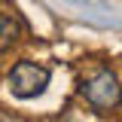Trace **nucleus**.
<instances>
[{"mask_svg":"<svg viewBox=\"0 0 122 122\" xmlns=\"http://www.w3.org/2000/svg\"><path fill=\"white\" fill-rule=\"evenodd\" d=\"M46 86H49V70L34 61H18L9 73V89L18 98H37L46 92Z\"/></svg>","mask_w":122,"mask_h":122,"instance_id":"1","label":"nucleus"},{"mask_svg":"<svg viewBox=\"0 0 122 122\" xmlns=\"http://www.w3.org/2000/svg\"><path fill=\"white\" fill-rule=\"evenodd\" d=\"M82 98L98 110H113V107L122 104V86L110 70H101L98 76H92L82 86Z\"/></svg>","mask_w":122,"mask_h":122,"instance_id":"2","label":"nucleus"},{"mask_svg":"<svg viewBox=\"0 0 122 122\" xmlns=\"http://www.w3.org/2000/svg\"><path fill=\"white\" fill-rule=\"evenodd\" d=\"M21 30H25V25H21V18H18V15H9V12H3V9H0V52H6L9 46L18 43Z\"/></svg>","mask_w":122,"mask_h":122,"instance_id":"3","label":"nucleus"}]
</instances>
